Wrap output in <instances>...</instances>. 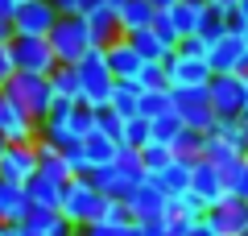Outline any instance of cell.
<instances>
[{
  "mask_svg": "<svg viewBox=\"0 0 248 236\" xmlns=\"http://www.w3.org/2000/svg\"><path fill=\"white\" fill-rule=\"evenodd\" d=\"M95 129L104 133V137H112L116 145H120V133H124V120H120V116H116V112H108V108H104V112H95Z\"/></svg>",
  "mask_w": 248,
  "mask_h": 236,
  "instance_id": "ab89813d",
  "label": "cell"
},
{
  "mask_svg": "<svg viewBox=\"0 0 248 236\" xmlns=\"http://www.w3.org/2000/svg\"><path fill=\"white\" fill-rule=\"evenodd\" d=\"M207 67H211V75H248V46L240 29H228L219 42H211Z\"/></svg>",
  "mask_w": 248,
  "mask_h": 236,
  "instance_id": "ba28073f",
  "label": "cell"
},
{
  "mask_svg": "<svg viewBox=\"0 0 248 236\" xmlns=\"http://www.w3.org/2000/svg\"><path fill=\"white\" fill-rule=\"evenodd\" d=\"M37 133H42V124L0 91V141H4V145H33Z\"/></svg>",
  "mask_w": 248,
  "mask_h": 236,
  "instance_id": "30bf717a",
  "label": "cell"
},
{
  "mask_svg": "<svg viewBox=\"0 0 248 236\" xmlns=\"http://www.w3.org/2000/svg\"><path fill=\"white\" fill-rule=\"evenodd\" d=\"M104 54H108V70H112L116 83H137V75H141L145 58L137 54V46L128 42V37H116L112 46H104Z\"/></svg>",
  "mask_w": 248,
  "mask_h": 236,
  "instance_id": "e0dca14e",
  "label": "cell"
},
{
  "mask_svg": "<svg viewBox=\"0 0 248 236\" xmlns=\"http://www.w3.org/2000/svg\"><path fill=\"white\" fill-rule=\"evenodd\" d=\"M207 17H211L207 0H178L174 9H170V21H174V29H178V42H182V37H195L199 29L207 25Z\"/></svg>",
  "mask_w": 248,
  "mask_h": 236,
  "instance_id": "ffe728a7",
  "label": "cell"
},
{
  "mask_svg": "<svg viewBox=\"0 0 248 236\" xmlns=\"http://www.w3.org/2000/svg\"><path fill=\"white\" fill-rule=\"evenodd\" d=\"M207 96L219 120H236L244 112V75H215L207 83Z\"/></svg>",
  "mask_w": 248,
  "mask_h": 236,
  "instance_id": "7c38bea8",
  "label": "cell"
},
{
  "mask_svg": "<svg viewBox=\"0 0 248 236\" xmlns=\"http://www.w3.org/2000/svg\"><path fill=\"white\" fill-rule=\"evenodd\" d=\"M203 137H207V133L182 129V133H178V141H174L170 149H174V157H190V162H195V157H203Z\"/></svg>",
  "mask_w": 248,
  "mask_h": 236,
  "instance_id": "d590c367",
  "label": "cell"
},
{
  "mask_svg": "<svg viewBox=\"0 0 248 236\" xmlns=\"http://www.w3.org/2000/svg\"><path fill=\"white\" fill-rule=\"evenodd\" d=\"M215 137H223V141H232V145H236V149H244V137H240V124L236 120H215ZM244 153H248V149H244Z\"/></svg>",
  "mask_w": 248,
  "mask_h": 236,
  "instance_id": "ee69618b",
  "label": "cell"
},
{
  "mask_svg": "<svg viewBox=\"0 0 248 236\" xmlns=\"http://www.w3.org/2000/svg\"><path fill=\"white\" fill-rule=\"evenodd\" d=\"M13 79H17V58H13V42L0 46V91L9 87Z\"/></svg>",
  "mask_w": 248,
  "mask_h": 236,
  "instance_id": "60d3db41",
  "label": "cell"
},
{
  "mask_svg": "<svg viewBox=\"0 0 248 236\" xmlns=\"http://www.w3.org/2000/svg\"><path fill=\"white\" fill-rule=\"evenodd\" d=\"M79 79H83V108H91V112H104L108 100H112V87H116V79L112 70H108V54L104 46H95V50L87 54V58L79 62Z\"/></svg>",
  "mask_w": 248,
  "mask_h": 236,
  "instance_id": "5b68a950",
  "label": "cell"
},
{
  "mask_svg": "<svg viewBox=\"0 0 248 236\" xmlns=\"http://www.w3.org/2000/svg\"><path fill=\"white\" fill-rule=\"evenodd\" d=\"M207 219H211V228L219 236H248V203L244 199H223L219 207L207 211Z\"/></svg>",
  "mask_w": 248,
  "mask_h": 236,
  "instance_id": "d6986e66",
  "label": "cell"
},
{
  "mask_svg": "<svg viewBox=\"0 0 248 236\" xmlns=\"http://www.w3.org/2000/svg\"><path fill=\"white\" fill-rule=\"evenodd\" d=\"M58 25L50 0H25L13 17V37H50V29Z\"/></svg>",
  "mask_w": 248,
  "mask_h": 236,
  "instance_id": "4fadbf2b",
  "label": "cell"
},
{
  "mask_svg": "<svg viewBox=\"0 0 248 236\" xmlns=\"http://www.w3.org/2000/svg\"><path fill=\"white\" fill-rule=\"evenodd\" d=\"M91 186H95L99 195H104V199H116V203H124L128 199V195L137 191V186L145 183V166H141V153H137V149H120V153H116V162L112 166H99V170H91Z\"/></svg>",
  "mask_w": 248,
  "mask_h": 236,
  "instance_id": "7a4b0ae2",
  "label": "cell"
},
{
  "mask_svg": "<svg viewBox=\"0 0 248 236\" xmlns=\"http://www.w3.org/2000/svg\"><path fill=\"white\" fill-rule=\"evenodd\" d=\"M203 157H207V162H215L219 170H228V166H236L240 157H244V149H236L232 141H223V137H215V133H207V137H203Z\"/></svg>",
  "mask_w": 248,
  "mask_h": 236,
  "instance_id": "f1b7e54d",
  "label": "cell"
},
{
  "mask_svg": "<svg viewBox=\"0 0 248 236\" xmlns=\"http://www.w3.org/2000/svg\"><path fill=\"white\" fill-rule=\"evenodd\" d=\"M137 153H141V166H145V174H157L161 166H170V162H174V149L170 145H157V141H149V145L145 149H137Z\"/></svg>",
  "mask_w": 248,
  "mask_h": 236,
  "instance_id": "e575fe53",
  "label": "cell"
},
{
  "mask_svg": "<svg viewBox=\"0 0 248 236\" xmlns=\"http://www.w3.org/2000/svg\"><path fill=\"white\" fill-rule=\"evenodd\" d=\"M46 42H50L58 67H79V62L95 50L91 29H87V21H83V17H58V25L50 29V37H46Z\"/></svg>",
  "mask_w": 248,
  "mask_h": 236,
  "instance_id": "277c9868",
  "label": "cell"
},
{
  "mask_svg": "<svg viewBox=\"0 0 248 236\" xmlns=\"http://www.w3.org/2000/svg\"><path fill=\"white\" fill-rule=\"evenodd\" d=\"M37 174L50 178V183H58V186H66L75 178V170H71V162H66V153H62L58 145H50V141L37 137Z\"/></svg>",
  "mask_w": 248,
  "mask_h": 236,
  "instance_id": "44dd1931",
  "label": "cell"
},
{
  "mask_svg": "<svg viewBox=\"0 0 248 236\" xmlns=\"http://www.w3.org/2000/svg\"><path fill=\"white\" fill-rule=\"evenodd\" d=\"M29 178H37V141L33 145H4V153H0V183L25 186Z\"/></svg>",
  "mask_w": 248,
  "mask_h": 236,
  "instance_id": "9a60e30c",
  "label": "cell"
},
{
  "mask_svg": "<svg viewBox=\"0 0 248 236\" xmlns=\"http://www.w3.org/2000/svg\"><path fill=\"white\" fill-rule=\"evenodd\" d=\"M240 37H244V46H248V25H244V29H240Z\"/></svg>",
  "mask_w": 248,
  "mask_h": 236,
  "instance_id": "9f6ffc18",
  "label": "cell"
},
{
  "mask_svg": "<svg viewBox=\"0 0 248 236\" xmlns=\"http://www.w3.org/2000/svg\"><path fill=\"white\" fill-rule=\"evenodd\" d=\"M223 183H228V195H232V199H244V203H248V153L240 157L236 166L223 170Z\"/></svg>",
  "mask_w": 248,
  "mask_h": 236,
  "instance_id": "836d02e7",
  "label": "cell"
},
{
  "mask_svg": "<svg viewBox=\"0 0 248 236\" xmlns=\"http://www.w3.org/2000/svg\"><path fill=\"white\" fill-rule=\"evenodd\" d=\"M58 17H83V0H50Z\"/></svg>",
  "mask_w": 248,
  "mask_h": 236,
  "instance_id": "f6af8a7d",
  "label": "cell"
},
{
  "mask_svg": "<svg viewBox=\"0 0 248 236\" xmlns=\"http://www.w3.org/2000/svg\"><path fill=\"white\" fill-rule=\"evenodd\" d=\"M13 58H17V70H25V75H54V67H58V58H54L50 42L46 37H13Z\"/></svg>",
  "mask_w": 248,
  "mask_h": 236,
  "instance_id": "5bb4252c",
  "label": "cell"
},
{
  "mask_svg": "<svg viewBox=\"0 0 248 236\" xmlns=\"http://www.w3.org/2000/svg\"><path fill=\"white\" fill-rule=\"evenodd\" d=\"M149 4H153V9H157V13H170V9H174V4H178V0H149Z\"/></svg>",
  "mask_w": 248,
  "mask_h": 236,
  "instance_id": "db71d44e",
  "label": "cell"
},
{
  "mask_svg": "<svg viewBox=\"0 0 248 236\" xmlns=\"http://www.w3.org/2000/svg\"><path fill=\"white\" fill-rule=\"evenodd\" d=\"M178 54H186V58H207V54H211V42H207V37H182V42H178Z\"/></svg>",
  "mask_w": 248,
  "mask_h": 236,
  "instance_id": "b9f144b4",
  "label": "cell"
},
{
  "mask_svg": "<svg viewBox=\"0 0 248 236\" xmlns=\"http://www.w3.org/2000/svg\"><path fill=\"white\" fill-rule=\"evenodd\" d=\"M170 211H174L178 219H186V224H195V219H203V216H207V207H203V203H199L190 191L178 195V199H170Z\"/></svg>",
  "mask_w": 248,
  "mask_h": 236,
  "instance_id": "74e56055",
  "label": "cell"
},
{
  "mask_svg": "<svg viewBox=\"0 0 248 236\" xmlns=\"http://www.w3.org/2000/svg\"><path fill=\"white\" fill-rule=\"evenodd\" d=\"M25 199H29V207H50V211H58V203H62V186L37 174V178H29V183H25Z\"/></svg>",
  "mask_w": 248,
  "mask_h": 236,
  "instance_id": "4316f807",
  "label": "cell"
},
{
  "mask_svg": "<svg viewBox=\"0 0 248 236\" xmlns=\"http://www.w3.org/2000/svg\"><path fill=\"white\" fill-rule=\"evenodd\" d=\"M228 25H232V29H244V25H248V0H240V4H236V13L228 17Z\"/></svg>",
  "mask_w": 248,
  "mask_h": 236,
  "instance_id": "c3c4849f",
  "label": "cell"
},
{
  "mask_svg": "<svg viewBox=\"0 0 248 236\" xmlns=\"http://www.w3.org/2000/svg\"><path fill=\"white\" fill-rule=\"evenodd\" d=\"M4 42H13V21L0 17V46H4Z\"/></svg>",
  "mask_w": 248,
  "mask_h": 236,
  "instance_id": "f907efd6",
  "label": "cell"
},
{
  "mask_svg": "<svg viewBox=\"0 0 248 236\" xmlns=\"http://www.w3.org/2000/svg\"><path fill=\"white\" fill-rule=\"evenodd\" d=\"M174 112V96H170V87H153V91H141V108H137V116H145V120H157V116Z\"/></svg>",
  "mask_w": 248,
  "mask_h": 236,
  "instance_id": "1f68e13d",
  "label": "cell"
},
{
  "mask_svg": "<svg viewBox=\"0 0 248 236\" xmlns=\"http://www.w3.org/2000/svg\"><path fill=\"white\" fill-rule=\"evenodd\" d=\"M149 124H153V141H157V145H174V141H178V133L186 129V124L178 120L174 112H166V116H157V120H149Z\"/></svg>",
  "mask_w": 248,
  "mask_h": 236,
  "instance_id": "8d00e7d4",
  "label": "cell"
},
{
  "mask_svg": "<svg viewBox=\"0 0 248 236\" xmlns=\"http://www.w3.org/2000/svg\"><path fill=\"white\" fill-rule=\"evenodd\" d=\"M190 195H195V199L203 203L207 211L219 207V203L228 199V183H223V170L215 166V162H207V157H195V162H190Z\"/></svg>",
  "mask_w": 248,
  "mask_h": 236,
  "instance_id": "9c48e42d",
  "label": "cell"
},
{
  "mask_svg": "<svg viewBox=\"0 0 248 236\" xmlns=\"http://www.w3.org/2000/svg\"><path fill=\"white\" fill-rule=\"evenodd\" d=\"M21 4H25V0H0V17H4V21H13Z\"/></svg>",
  "mask_w": 248,
  "mask_h": 236,
  "instance_id": "681fc988",
  "label": "cell"
},
{
  "mask_svg": "<svg viewBox=\"0 0 248 236\" xmlns=\"http://www.w3.org/2000/svg\"><path fill=\"white\" fill-rule=\"evenodd\" d=\"M137 108H141V87H137V83H116L112 100H108V112H116L120 120H128V116H137Z\"/></svg>",
  "mask_w": 248,
  "mask_h": 236,
  "instance_id": "f546056e",
  "label": "cell"
},
{
  "mask_svg": "<svg viewBox=\"0 0 248 236\" xmlns=\"http://www.w3.org/2000/svg\"><path fill=\"white\" fill-rule=\"evenodd\" d=\"M170 96H174V116L186 124V129L195 133H211L215 129V108H211V96H207V87H170Z\"/></svg>",
  "mask_w": 248,
  "mask_h": 236,
  "instance_id": "52a82bcc",
  "label": "cell"
},
{
  "mask_svg": "<svg viewBox=\"0 0 248 236\" xmlns=\"http://www.w3.org/2000/svg\"><path fill=\"white\" fill-rule=\"evenodd\" d=\"M0 236H9V224H0Z\"/></svg>",
  "mask_w": 248,
  "mask_h": 236,
  "instance_id": "6f0895ef",
  "label": "cell"
},
{
  "mask_svg": "<svg viewBox=\"0 0 248 236\" xmlns=\"http://www.w3.org/2000/svg\"><path fill=\"white\" fill-rule=\"evenodd\" d=\"M4 96L17 108H25L37 124H42L46 116H50V108H54V91H50V79L46 75H25V70H17V79L4 87Z\"/></svg>",
  "mask_w": 248,
  "mask_h": 236,
  "instance_id": "8992f818",
  "label": "cell"
},
{
  "mask_svg": "<svg viewBox=\"0 0 248 236\" xmlns=\"http://www.w3.org/2000/svg\"><path fill=\"white\" fill-rule=\"evenodd\" d=\"M182 236H219V232H215V228H211V219H195V224H186V232Z\"/></svg>",
  "mask_w": 248,
  "mask_h": 236,
  "instance_id": "bcb514c9",
  "label": "cell"
},
{
  "mask_svg": "<svg viewBox=\"0 0 248 236\" xmlns=\"http://www.w3.org/2000/svg\"><path fill=\"white\" fill-rule=\"evenodd\" d=\"M95 129V112L83 104H66V100H54L50 116L42 120V133L37 137L50 141L58 149H71V145H83V137Z\"/></svg>",
  "mask_w": 248,
  "mask_h": 236,
  "instance_id": "6da1fadb",
  "label": "cell"
},
{
  "mask_svg": "<svg viewBox=\"0 0 248 236\" xmlns=\"http://www.w3.org/2000/svg\"><path fill=\"white\" fill-rule=\"evenodd\" d=\"M50 91H54V100L79 104V100H83V79H79V67H54V75H50Z\"/></svg>",
  "mask_w": 248,
  "mask_h": 236,
  "instance_id": "484cf974",
  "label": "cell"
},
{
  "mask_svg": "<svg viewBox=\"0 0 248 236\" xmlns=\"http://www.w3.org/2000/svg\"><path fill=\"white\" fill-rule=\"evenodd\" d=\"M137 87H141V91L170 87V83H166V62H145V67H141V75H137Z\"/></svg>",
  "mask_w": 248,
  "mask_h": 236,
  "instance_id": "f35d334b",
  "label": "cell"
},
{
  "mask_svg": "<svg viewBox=\"0 0 248 236\" xmlns=\"http://www.w3.org/2000/svg\"><path fill=\"white\" fill-rule=\"evenodd\" d=\"M71 236H87V232H79V228H75V232H71Z\"/></svg>",
  "mask_w": 248,
  "mask_h": 236,
  "instance_id": "680465c9",
  "label": "cell"
},
{
  "mask_svg": "<svg viewBox=\"0 0 248 236\" xmlns=\"http://www.w3.org/2000/svg\"><path fill=\"white\" fill-rule=\"evenodd\" d=\"M153 34H157L166 46L178 50V29H174V21H170V13H157V17H153Z\"/></svg>",
  "mask_w": 248,
  "mask_h": 236,
  "instance_id": "7bdbcfd3",
  "label": "cell"
},
{
  "mask_svg": "<svg viewBox=\"0 0 248 236\" xmlns=\"http://www.w3.org/2000/svg\"><path fill=\"white\" fill-rule=\"evenodd\" d=\"M108 9L116 13V25H120V37H133L141 29L153 25L157 9H153L149 0H108Z\"/></svg>",
  "mask_w": 248,
  "mask_h": 236,
  "instance_id": "ac0fdd59",
  "label": "cell"
},
{
  "mask_svg": "<svg viewBox=\"0 0 248 236\" xmlns=\"http://www.w3.org/2000/svg\"><path fill=\"white\" fill-rule=\"evenodd\" d=\"M211 67H207V58H186V54H170L166 58V83L170 87H207L211 83Z\"/></svg>",
  "mask_w": 248,
  "mask_h": 236,
  "instance_id": "2e32d148",
  "label": "cell"
},
{
  "mask_svg": "<svg viewBox=\"0 0 248 236\" xmlns=\"http://www.w3.org/2000/svg\"><path fill=\"white\" fill-rule=\"evenodd\" d=\"M25 216H29L25 186H9V183H0V224H25Z\"/></svg>",
  "mask_w": 248,
  "mask_h": 236,
  "instance_id": "d4e9b609",
  "label": "cell"
},
{
  "mask_svg": "<svg viewBox=\"0 0 248 236\" xmlns=\"http://www.w3.org/2000/svg\"><path fill=\"white\" fill-rule=\"evenodd\" d=\"M128 42L137 46V54H141L145 62H166L170 54H174V46H166V42H161V37L153 34V25H149V29H141V34H133Z\"/></svg>",
  "mask_w": 248,
  "mask_h": 236,
  "instance_id": "4dcf8cb0",
  "label": "cell"
},
{
  "mask_svg": "<svg viewBox=\"0 0 248 236\" xmlns=\"http://www.w3.org/2000/svg\"><path fill=\"white\" fill-rule=\"evenodd\" d=\"M9 236H37L33 228H25V224H9Z\"/></svg>",
  "mask_w": 248,
  "mask_h": 236,
  "instance_id": "f5cc1de1",
  "label": "cell"
},
{
  "mask_svg": "<svg viewBox=\"0 0 248 236\" xmlns=\"http://www.w3.org/2000/svg\"><path fill=\"white\" fill-rule=\"evenodd\" d=\"M25 228H33L37 236H71L75 232V228L66 224V216H62V211H50V207H29Z\"/></svg>",
  "mask_w": 248,
  "mask_h": 236,
  "instance_id": "cb8c5ba5",
  "label": "cell"
},
{
  "mask_svg": "<svg viewBox=\"0 0 248 236\" xmlns=\"http://www.w3.org/2000/svg\"><path fill=\"white\" fill-rule=\"evenodd\" d=\"M153 141V124L145 116H128L124 120V133H120V149H145Z\"/></svg>",
  "mask_w": 248,
  "mask_h": 236,
  "instance_id": "d6a6232c",
  "label": "cell"
},
{
  "mask_svg": "<svg viewBox=\"0 0 248 236\" xmlns=\"http://www.w3.org/2000/svg\"><path fill=\"white\" fill-rule=\"evenodd\" d=\"M236 4H240V0H207V9H211V13H219L223 21H228L232 13H236Z\"/></svg>",
  "mask_w": 248,
  "mask_h": 236,
  "instance_id": "7dc6e473",
  "label": "cell"
},
{
  "mask_svg": "<svg viewBox=\"0 0 248 236\" xmlns=\"http://www.w3.org/2000/svg\"><path fill=\"white\" fill-rule=\"evenodd\" d=\"M236 124H240V137H244V149H248V112H240Z\"/></svg>",
  "mask_w": 248,
  "mask_h": 236,
  "instance_id": "816d5d0a",
  "label": "cell"
},
{
  "mask_svg": "<svg viewBox=\"0 0 248 236\" xmlns=\"http://www.w3.org/2000/svg\"><path fill=\"white\" fill-rule=\"evenodd\" d=\"M116 153H120V145H116L112 137H104L99 129H91L87 137H83V157H87V170H99V166H112Z\"/></svg>",
  "mask_w": 248,
  "mask_h": 236,
  "instance_id": "603a6c76",
  "label": "cell"
},
{
  "mask_svg": "<svg viewBox=\"0 0 248 236\" xmlns=\"http://www.w3.org/2000/svg\"><path fill=\"white\" fill-rule=\"evenodd\" d=\"M153 183H157V191L166 195V199L186 195L190 191V157H174L170 166H161L157 174H153Z\"/></svg>",
  "mask_w": 248,
  "mask_h": 236,
  "instance_id": "7402d4cb",
  "label": "cell"
},
{
  "mask_svg": "<svg viewBox=\"0 0 248 236\" xmlns=\"http://www.w3.org/2000/svg\"><path fill=\"white\" fill-rule=\"evenodd\" d=\"M87 29H91V42L95 46H112L116 37H120V25H116V13L112 9H95V13H87Z\"/></svg>",
  "mask_w": 248,
  "mask_h": 236,
  "instance_id": "83f0119b",
  "label": "cell"
},
{
  "mask_svg": "<svg viewBox=\"0 0 248 236\" xmlns=\"http://www.w3.org/2000/svg\"><path fill=\"white\" fill-rule=\"evenodd\" d=\"M124 207H128V216H133V224H145V228H153V224H161L166 219V207H170V199L157 191V183L153 178H145L141 186H137L128 199H124Z\"/></svg>",
  "mask_w": 248,
  "mask_h": 236,
  "instance_id": "8fae6325",
  "label": "cell"
},
{
  "mask_svg": "<svg viewBox=\"0 0 248 236\" xmlns=\"http://www.w3.org/2000/svg\"><path fill=\"white\" fill-rule=\"evenodd\" d=\"M0 153H4V141H0Z\"/></svg>",
  "mask_w": 248,
  "mask_h": 236,
  "instance_id": "91938a15",
  "label": "cell"
},
{
  "mask_svg": "<svg viewBox=\"0 0 248 236\" xmlns=\"http://www.w3.org/2000/svg\"><path fill=\"white\" fill-rule=\"evenodd\" d=\"M244 112H248V75H244Z\"/></svg>",
  "mask_w": 248,
  "mask_h": 236,
  "instance_id": "11a10c76",
  "label": "cell"
},
{
  "mask_svg": "<svg viewBox=\"0 0 248 236\" xmlns=\"http://www.w3.org/2000/svg\"><path fill=\"white\" fill-rule=\"evenodd\" d=\"M58 211L66 216V224H71V228L87 232L91 224H99V219H104L108 199L95 191V186H91V178H71V183L62 186V203H58Z\"/></svg>",
  "mask_w": 248,
  "mask_h": 236,
  "instance_id": "3957f363",
  "label": "cell"
}]
</instances>
